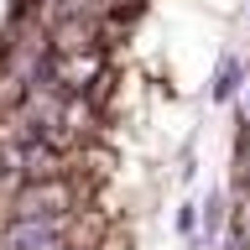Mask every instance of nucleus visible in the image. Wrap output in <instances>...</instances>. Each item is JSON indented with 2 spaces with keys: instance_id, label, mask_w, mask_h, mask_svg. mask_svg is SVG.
<instances>
[{
  "instance_id": "f257e3e1",
  "label": "nucleus",
  "mask_w": 250,
  "mask_h": 250,
  "mask_svg": "<svg viewBox=\"0 0 250 250\" xmlns=\"http://www.w3.org/2000/svg\"><path fill=\"white\" fill-rule=\"evenodd\" d=\"M73 183L58 177V183H21L5 203V219H52V214H73Z\"/></svg>"
},
{
  "instance_id": "20e7f679",
  "label": "nucleus",
  "mask_w": 250,
  "mask_h": 250,
  "mask_svg": "<svg viewBox=\"0 0 250 250\" xmlns=\"http://www.w3.org/2000/svg\"><path fill=\"white\" fill-rule=\"evenodd\" d=\"M245 21H250V0H245Z\"/></svg>"
},
{
  "instance_id": "7ed1b4c3",
  "label": "nucleus",
  "mask_w": 250,
  "mask_h": 250,
  "mask_svg": "<svg viewBox=\"0 0 250 250\" xmlns=\"http://www.w3.org/2000/svg\"><path fill=\"white\" fill-rule=\"evenodd\" d=\"M172 229H177V240H183V245H193V240H198V198H183L177 208H172Z\"/></svg>"
},
{
  "instance_id": "f03ea898",
  "label": "nucleus",
  "mask_w": 250,
  "mask_h": 250,
  "mask_svg": "<svg viewBox=\"0 0 250 250\" xmlns=\"http://www.w3.org/2000/svg\"><path fill=\"white\" fill-rule=\"evenodd\" d=\"M245 73H250V58L240 47H224L214 58V68H208V104L229 109L234 99H240V89H245Z\"/></svg>"
}]
</instances>
